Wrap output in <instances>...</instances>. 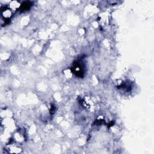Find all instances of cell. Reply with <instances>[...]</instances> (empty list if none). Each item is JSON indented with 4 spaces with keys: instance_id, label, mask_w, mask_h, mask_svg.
Masks as SVG:
<instances>
[{
    "instance_id": "obj_2",
    "label": "cell",
    "mask_w": 154,
    "mask_h": 154,
    "mask_svg": "<svg viewBox=\"0 0 154 154\" xmlns=\"http://www.w3.org/2000/svg\"><path fill=\"white\" fill-rule=\"evenodd\" d=\"M31 5L32 4H31L30 2H25V3H23L21 4V9L22 10H27L29 9Z\"/></svg>"
},
{
    "instance_id": "obj_1",
    "label": "cell",
    "mask_w": 154,
    "mask_h": 154,
    "mask_svg": "<svg viewBox=\"0 0 154 154\" xmlns=\"http://www.w3.org/2000/svg\"><path fill=\"white\" fill-rule=\"evenodd\" d=\"M75 69V74H76V76H82V74H83V71H82V68L81 66V64H80L78 62H77L74 65V67Z\"/></svg>"
}]
</instances>
